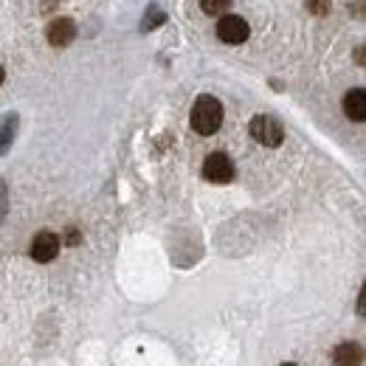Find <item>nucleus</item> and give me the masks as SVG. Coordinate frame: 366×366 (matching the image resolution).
<instances>
[{"instance_id": "nucleus-1", "label": "nucleus", "mask_w": 366, "mask_h": 366, "mask_svg": "<svg viewBox=\"0 0 366 366\" xmlns=\"http://www.w3.org/2000/svg\"><path fill=\"white\" fill-rule=\"evenodd\" d=\"M223 124V104L215 96H201L192 107V130L201 135H215Z\"/></svg>"}, {"instance_id": "nucleus-2", "label": "nucleus", "mask_w": 366, "mask_h": 366, "mask_svg": "<svg viewBox=\"0 0 366 366\" xmlns=\"http://www.w3.org/2000/svg\"><path fill=\"white\" fill-rule=\"evenodd\" d=\"M251 138L259 141L262 147H279L282 138H285V130L271 116H254L251 118Z\"/></svg>"}, {"instance_id": "nucleus-3", "label": "nucleus", "mask_w": 366, "mask_h": 366, "mask_svg": "<svg viewBox=\"0 0 366 366\" xmlns=\"http://www.w3.org/2000/svg\"><path fill=\"white\" fill-rule=\"evenodd\" d=\"M203 177L209 183H229L234 177V163L226 152H212L203 163Z\"/></svg>"}, {"instance_id": "nucleus-4", "label": "nucleus", "mask_w": 366, "mask_h": 366, "mask_svg": "<svg viewBox=\"0 0 366 366\" xmlns=\"http://www.w3.org/2000/svg\"><path fill=\"white\" fill-rule=\"evenodd\" d=\"M248 34H251L248 23H245L243 18H237V15H226V18L217 23V37H220L223 43H229V46H240V43H245Z\"/></svg>"}, {"instance_id": "nucleus-5", "label": "nucleus", "mask_w": 366, "mask_h": 366, "mask_svg": "<svg viewBox=\"0 0 366 366\" xmlns=\"http://www.w3.org/2000/svg\"><path fill=\"white\" fill-rule=\"evenodd\" d=\"M60 254V237L54 231H40L32 243V257L37 262H51Z\"/></svg>"}, {"instance_id": "nucleus-6", "label": "nucleus", "mask_w": 366, "mask_h": 366, "mask_svg": "<svg viewBox=\"0 0 366 366\" xmlns=\"http://www.w3.org/2000/svg\"><path fill=\"white\" fill-rule=\"evenodd\" d=\"M48 43L54 46V48H65V46H71L74 40H76V23L74 20H68V18H60V20H54L51 26H48Z\"/></svg>"}, {"instance_id": "nucleus-7", "label": "nucleus", "mask_w": 366, "mask_h": 366, "mask_svg": "<svg viewBox=\"0 0 366 366\" xmlns=\"http://www.w3.org/2000/svg\"><path fill=\"white\" fill-rule=\"evenodd\" d=\"M344 113L352 121H366V90L363 88H355L344 96Z\"/></svg>"}, {"instance_id": "nucleus-8", "label": "nucleus", "mask_w": 366, "mask_h": 366, "mask_svg": "<svg viewBox=\"0 0 366 366\" xmlns=\"http://www.w3.org/2000/svg\"><path fill=\"white\" fill-rule=\"evenodd\" d=\"M360 360H363V349L358 344H352V341L338 344L335 352H332V363L335 366H360Z\"/></svg>"}, {"instance_id": "nucleus-9", "label": "nucleus", "mask_w": 366, "mask_h": 366, "mask_svg": "<svg viewBox=\"0 0 366 366\" xmlns=\"http://www.w3.org/2000/svg\"><path fill=\"white\" fill-rule=\"evenodd\" d=\"M15 133H18V116L9 113L4 116V121H0V155H6L12 141H15Z\"/></svg>"}, {"instance_id": "nucleus-10", "label": "nucleus", "mask_w": 366, "mask_h": 366, "mask_svg": "<svg viewBox=\"0 0 366 366\" xmlns=\"http://www.w3.org/2000/svg\"><path fill=\"white\" fill-rule=\"evenodd\" d=\"M231 6V0H201V9L206 12V15H220V12H226Z\"/></svg>"}, {"instance_id": "nucleus-11", "label": "nucleus", "mask_w": 366, "mask_h": 366, "mask_svg": "<svg viewBox=\"0 0 366 366\" xmlns=\"http://www.w3.org/2000/svg\"><path fill=\"white\" fill-rule=\"evenodd\" d=\"M163 20H166V15H163L161 9H149V12H147V18H144V23H141V29H144V32H152V29H155V26H161Z\"/></svg>"}, {"instance_id": "nucleus-12", "label": "nucleus", "mask_w": 366, "mask_h": 366, "mask_svg": "<svg viewBox=\"0 0 366 366\" xmlns=\"http://www.w3.org/2000/svg\"><path fill=\"white\" fill-rule=\"evenodd\" d=\"M0 85H4V68H0Z\"/></svg>"}, {"instance_id": "nucleus-13", "label": "nucleus", "mask_w": 366, "mask_h": 366, "mask_svg": "<svg viewBox=\"0 0 366 366\" xmlns=\"http://www.w3.org/2000/svg\"><path fill=\"white\" fill-rule=\"evenodd\" d=\"M282 366H293V363H282Z\"/></svg>"}]
</instances>
